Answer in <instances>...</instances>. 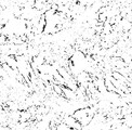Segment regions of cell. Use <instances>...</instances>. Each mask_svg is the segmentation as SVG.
I'll list each match as a JSON object with an SVG mask.
<instances>
[{
    "label": "cell",
    "instance_id": "6da1fadb",
    "mask_svg": "<svg viewBox=\"0 0 132 130\" xmlns=\"http://www.w3.org/2000/svg\"><path fill=\"white\" fill-rule=\"evenodd\" d=\"M69 130H78V129H69Z\"/></svg>",
    "mask_w": 132,
    "mask_h": 130
}]
</instances>
